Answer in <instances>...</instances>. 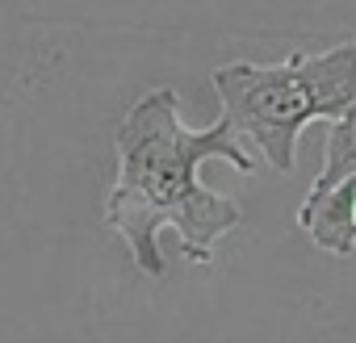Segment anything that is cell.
<instances>
[{
  "label": "cell",
  "instance_id": "2",
  "mask_svg": "<svg viewBox=\"0 0 356 343\" xmlns=\"http://www.w3.org/2000/svg\"><path fill=\"white\" fill-rule=\"evenodd\" d=\"M214 92L235 134L248 138L273 172H293L298 138L310 122H318L298 55L285 63H227L214 72Z\"/></svg>",
  "mask_w": 356,
  "mask_h": 343
},
{
  "label": "cell",
  "instance_id": "3",
  "mask_svg": "<svg viewBox=\"0 0 356 343\" xmlns=\"http://www.w3.org/2000/svg\"><path fill=\"white\" fill-rule=\"evenodd\" d=\"M298 231H306L318 251H331L339 260L356 251V172L323 197H306L298 206Z\"/></svg>",
  "mask_w": 356,
  "mask_h": 343
},
{
  "label": "cell",
  "instance_id": "4",
  "mask_svg": "<svg viewBox=\"0 0 356 343\" xmlns=\"http://www.w3.org/2000/svg\"><path fill=\"white\" fill-rule=\"evenodd\" d=\"M298 67L318 105V122H335L348 105H356V38L318 55L298 51Z\"/></svg>",
  "mask_w": 356,
  "mask_h": 343
},
{
  "label": "cell",
  "instance_id": "1",
  "mask_svg": "<svg viewBox=\"0 0 356 343\" xmlns=\"http://www.w3.org/2000/svg\"><path fill=\"white\" fill-rule=\"evenodd\" d=\"M113 185L105 193V222L130 247L138 272L163 276L159 231H176L181 256L214 264L218 243L239 226V206L202 185V163L227 159L239 176H252L256 159L239 147L235 126L218 122L193 130L181 122L176 88L143 92L113 130Z\"/></svg>",
  "mask_w": 356,
  "mask_h": 343
},
{
  "label": "cell",
  "instance_id": "5",
  "mask_svg": "<svg viewBox=\"0 0 356 343\" xmlns=\"http://www.w3.org/2000/svg\"><path fill=\"white\" fill-rule=\"evenodd\" d=\"M356 172V105H348L335 122H327V147H323V167L310 185L306 197H323L327 189H335L343 176Z\"/></svg>",
  "mask_w": 356,
  "mask_h": 343
}]
</instances>
